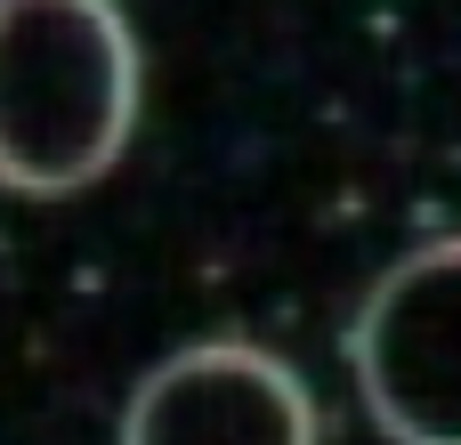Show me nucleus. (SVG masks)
Listing matches in <instances>:
<instances>
[{"label": "nucleus", "mask_w": 461, "mask_h": 445, "mask_svg": "<svg viewBox=\"0 0 461 445\" xmlns=\"http://www.w3.org/2000/svg\"><path fill=\"white\" fill-rule=\"evenodd\" d=\"M146 65L122 0H0V186L81 195L138 130Z\"/></svg>", "instance_id": "nucleus-1"}, {"label": "nucleus", "mask_w": 461, "mask_h": 445, "mask_svg": "<svg viewBox=\"0 0 461 445\" xmlns=\"http://www.w3.org/2000/svg\"><path fill=\"white\" fill-rule=\"evenodd\" d=\"M348 373L381 438L461 445V235L405 251L348 324Z\"/></svg>", "instance_id": "nucleus-2"}, {"label": "nucleus", "mask_w": 461, "mask_h": 445, "mask_svg": "<svg viewBox=\"0 0 461 445\" xmlns=\"http://www.w3.org/2000/svg\"><path fill=\"white\" fill-rule=\"evenodd\" d=\"M316 438H324V413H316L308 381L251 341L178 349L122 405V445H316Z\"/></svg>", "instance_id": "nucleus-3"}]
</instances>
